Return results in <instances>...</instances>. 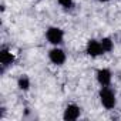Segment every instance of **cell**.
Instances as JSON below:
<instances>
[{"instance_id": "1", "label": "cell", "mask_w": 121, "mask_h": 121, "mask_svg": "<svg viewBox=\"0 0 121 121\" xmlns=\"http://www.w3.org/2000/svg\"><path fill=\"white\" fill-rule=\"evenodd\" d=\"M98 97H100V103L103 104L104 108L107 110H112L117 104V95H115V91L110 87V86H105V87H101L100 93H98Z\"/></svg>"}, {"instance_id": "2", "label": "cell", "mask_w": 121, "mask_h": 121, "mask_svg": "<svg viewBox=\"0 0 121 121\" xmlns=\"http://www.w3.org/2000/svg\"><path fill=\"white\" fill-rule=\"evenodd\" d=\"M46 39L53 46H58L64 40V31L58 27H48L47 31H46Z\"/></svg>"}, {"instance_id": "3", "label": "cell", "mask_w": 121, "mask_h": 121, "mask_svg": "<svg viewBox=\"0 0 121 121\" xmlns=\"http://www.w3.org/2000/svg\"><path fill=\"white\" fill-rule=\"evenodd\" d=\"M66 58H67V56H66L64 50L58 48L57 46L48 51V60H50L53 64H56V66H61V64H64V63H66Z\"/></svg>"}, {"instance_id": "4", "label": "cell", "mask_w": 121, "mask_h": 121, "mask_svg": "<svg viewBox=\"0 0 121 121\" xmlns=\"http://www.w3.org/2000/svg\"><path fill=\"white\" fill-rule=\"evenodd\" d=\"M86 51H87V54L91 56V57H98V56L104 54V48H103V46H101V41L94 40V39L88 40L87 47H86Z\"/></svg>"}, {"instance_id": "5", "label": "cell", "mask_w": 121, "mask_h": 121, "mask_svg": "<svg viewBox=\"0 0 121 121\" xmlns=\"http://www.w3.org/2000/svg\"><path fill=\"white\" fill-rule=\"evenodd\" d=\"M80 114H81V108H80L78 105H76V104H69V105L66 107L64 112H63V118H64L66 121H74V120H77V118L80 117Z\"/></svg>"}, {"instance_id": "6", "label": "cell", "mask_w": 121, "mask_h": 121, "mask_svg": "<svg viewBox=\"0 0 121 121\" xmlns=\"http://www.w3.org/2000/svg\"><path fill=\"white\" fill-rule=\"evenodd\" d=\"M111 80H112V73L108 69H100L97 71V81H98V84L101 87L110 86L111 84Z\"/></svg>"}, {"instance_id": "7", "label": "cell", "mask_w": 121, "mask_h": 121, "mask_svg": "<svg viewBox=\"0 0 121 121\" xmlns=\"http://www.w3.org/2000/svg\"><path fill=\"white\" fill-rule=\"evenodd\" d=\"M13 61H14V56L12 54V51L3 47L2 50H0V63H2V71H4L6 67L12 66Z\"/></svg>"}, {"instance_id": "8", "label": "cell", "mask_w": 121, "mask_h": 121, "mask_svg": "<svg viewBox=\"0 0 121 121\" xmlns=\"http://www.w3.org/2000/svg\"><path fill=\"white\" fill-rule=\"evenodd\" d=\"M100 41H101V46H103V48H104V53L112 51V48H114V41H112L110 37H104V39L100 40Z\"/></svg>"}, {"instance_id": "9", "label": "cell", "mask_w": 121, "mask_h": 121, "mask_svg": "<svg viewBox=\"0 0 121 121\" xmlns=\"http://www.w3.org/2000/svg\"><path fill=\"white\" fill-rule=\"evenodd\" d=\"M17 86H19V88L20 90H29L30 88V78L27 77V76H22L19 80H17Z\"/></svg>"}, {"instance_id": "10", "label": "cell", "mask_w": 121, "mask_h": 121, "mask_svg": "<svg viewBox=\"0 0 121 121\" xmlns=\"http://www.w3.org/2000/svg\"><path fill=\"white\" fill-rule=\"evenodd\" d=\"M58 2V4L61 6L63 9H66V10H70V9H73V6H74V2L73 0H57Z\"/></svg>"}, {"instance_id": "11", "label": "cell", "mask_w": 121, "mask_h": 121, "mask_svg": "<svg viewBox=\"0 0 121 121\" xmlns=\"http://www.w3.org/2000/svg\"><path fill=\"white\" fill-rule=\"evenodd\" d=\"M98 2H103V3H105V2H110V0H98Z\"/></svg>"}]
</instances>
